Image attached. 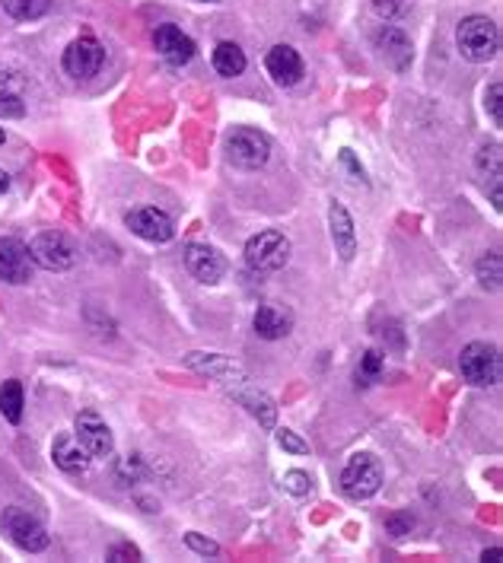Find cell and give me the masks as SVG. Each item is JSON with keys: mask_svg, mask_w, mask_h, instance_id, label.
Instances as JSON below:
<instances>
[{"mask_svg": "<svg viewBox=\"0 0 503 563\" xmlns=\"http://www.w3.org/2000/svg\"><path fill=\"white\" fill-rule=\"evenodd\" d=\"M455 45H459V55L472 64H484L497 55L500 48V32H497V22L488 16H465L455 29Z\"/></svg>", "mask_w": 503, "mask_h": 563, "instance_id": "cell-1", "label": "cell"}, {"mask_svg": "<svg viewBox=\"0 0 503 563\" xmlns=\"http://www.w3.org/2000/svg\"><path fill=\"white\" fill-rule=\"evenodd\" d=\"M245 261L259 274L280 271L290 261V239L278 230H261L259 236H252L245 242Z\"/></svg>", "mask_w": 503, "mask_h": 563, "instance_id": "cell-2", "label": "cell"}, {"mask_svg": "<svg viewBox=\"0 0 503 563\" xmlns=\"http://www.w3.org/2000/svg\"><path fill=\"white\" fill-rule=\"evenodd\" d=\"M459 369H462V375H465V383L481 385V389L484 385H497L503 375L500 350H497L494 344H484V341L469 344L459 356Z\"/></svg>", "mask_w": 503, "mask_h": 563, "instance_id": "cell-3", "label": "cell"}, {"mask_svg": "<svg viewBox=\"0 0 503 563\" xmlns=\"http://www.w3.org/2000/svg\"><path fill=\"white\" fill-rule=\"evenodd\" d=\"M226 156L239 169H261L271 160V140L255 128H236L226 137Z\"/></svg>", "mask_w": 503, "mask_h": 563, "instance_id": "cell-4", "label": "cell"}, {"mask_svg": "<svg viewBox=\"0 0 503 563\" xmlns=\"http://www.w3.org/2000/svg\"><path fill=\"white\" fill-rule=\"evenodd\" d=\"M29 258H32V265L45 268V271H70V268L77 265V249L70 245L67 236L49 230L39 233L29 242Z\"/></svg>", "mask_w": 503, "mask_h": 563, "instance_id": "cell-5", "label": "cell"}, {"mask_svg": "<svg viewBox=\"0 0 503 563\" xmlns=\"http://www.w3.org/2000/svg\"><path fill=\"white\" fill-rule=\"evenodd\" d=\"M379 487H383V468H379V462L366 453L350 455V462L341 471L344 494H348L350 500H370Z\"/></svg>", "mask_w": 503, "mask_h": 563, "instance_id": "cell-6", "label": "cell"}, {"mask_svg": "<svg viewBox=\"0 0 503 563\" xmlns=\"http://www.w3.org/2000/svg\"><path fill=\"white\" fill-rule=\"evenodd\" d=\"M0 525H4V532L10 535V541H13L16 548L29 550V554H39V550H45L51 544V538H49V532H45L42 522L35 519V515H29L26 509H20V506L4 509Z\"/></svg>", "mask_w": 503, "mask_h": 563, "instance_id": "cell-7", "label": "cell"}, {"mask_svg": "<svg viewBox=\"0 0 503 563\" xmlns=\"http://www.w3.org/2000/svg\"><path fill=\"white\" fill-rule=\"evenodd\" d=\"M102 64H105V51L93 35H80V39H74V42L64 48V57H61L64 74L74 80L96 77L99 70H102Z\"/></svg>", "mask_w": 503, "mask_h": 563, "instance_id": "cell-8", "label": "cell"}, {"mask_svg": "<svg viewBox=\"0 0 503 563\" xmlns=\"http://www.w3.org/2000/svg\"><path fill=\"white\" fill-rule=\"evenodd\" d=\"M74 436L80 439V445H84L93 459H105V455H112V449H115L112 430L105 427V420L99 418L96 410L77 414V420H74Z\"/></svg>", "mask_w": 503, "mask_h": 563, "instance_id": "cell-9", "label": "cell"}, {"mask_svg": "<svg viewBox=\"0 0 503 563\" xmlns=\"http://www.w3.org/2000/svg\"><path fill=\"white\" fill-rule=\"evenodd\" d=\"M128 230L134 233V236L147 239V242H169V239L175 236V223L172 216L166 214V210L160 207H137L131 210V214L125 216Z\"/></svg>", "mask_w": 503, "mask_h": 563, "instance_id": "cell-10", "label": "cell"}, {"mask_svg": "<svg viewBox=\"0 0 503 563\" xmlns=\"http://www.w3.org/2000/svg\"><path fill=\"white\" fill-rule=\"evenodd\" d=\"M154 48H156V55H160L166 64H172V67H185V64L195 57L198 45L191 42L189 35H185L179 26H172V22H163V26L154 29Z\"/></svg>", "mask_w": 503, "mask_h": 563, "instance_id": "cell-11", "label": "cell"}, {"mask_svg": "<svg viewBox=\"0 0 503 563\" xmlns=\"http://www.w3.org/2000/svg\"><path fill=\"white\" fill-rule=\"evenodd\" d=\"M0 280L4 284H29L32 280V258H29V245L13 236L0 239Z\"/></svg>", "mask_w": 503, "mask_h": 563, "instance_id": "cell-12", "label": "cell"}, {"mask_svg": "<svg viewBox=\"0 0 503 563\" xmlns=\"http://www.w3.org/2000/svg\"><path fill=\"white\" fill-rule=\"evenodd\" d=\"M185 366L198 369V373L210 375V379H217L226 391L236 389V385H243V383H249V375H245L243 369H239L236 363L224 354H198L195 350V354L185 356Z\"/></svg>", "mask_w": 503, "mask_h": 563, "instance_id": "cell-13", "label": "cell"}, {"mask_svg": "<svg viewBox=\"0 0 503 563\" xmlns=\"http://www.w3.org/2000/svg\"><path fill=\"white\" fill-rule=\"evenodd\" d=\"M185 268H189L191 277L201 280V284H217L226 274L224 255L204 242H191L189 249H185Z\"/></svg>", "mask_w": 503, "mask_h": 563, "instance_id": "cell-14", "label": "cell"}, {"mask_svg": "<svg viewBox=\"0 0 503 563\" xmlns=\"http://www.w3.org/2000/svg\"><path fill=\"white\" fill-rule=\"evenodd\" d=\"M265 67L278 86H296L303 80V74H306L300 51L290 48V45H274L265 55Z\"/></svg>", "mask_w": 503, "mask_h": 563, "instance_id": "cell-15", "label": "cell"}, {"mask_svg": "<svg viewBox=\"0 0 503 563\" xmlns=\"http://www.w3.org/2000/svg\"><path fill=\"white\" fill-rule=\"evenodd\" d=\"M376 48H379V55H383V61L389 64V67H395V70L411 67L414 48H411V39H408L402 29L385 26L383 32L376 35Z\"/></svg>", "mask_w": 503, "mask_h": 563, "instance_id": "cell-16", "label": "cell"}, {"mask_svg": "<svg viewBox=\"0 0 503 563\" xmlns=\"http://www.w3.org/2000/svg\"><path fill=\"white\" fill-rule=\"evenodd\" d=\"M329 230H331V242H335V251L341 255V261H350L357 255V233H354V220H350L348 207L338 201L329 204Z\"/></svg>", "mask_w": 503, "mask_h": 563, "instance_id": "cell-17", "label": "cell"}, {"mask_svg": "<svg viewBox=\"0 0 503 563\" xmlns=\"http://www.w3.org/2000/svg\"><path fill=\"white\" fill-rule=\"evenodd\" d=\"M51 459H55V465L67 474H77L90 465V453L80 445V439L74 436V433H57L55 443H51Z\"/></svg>", "mask_w": 503, "mask_h": 563, "instance_id": "cell-18", "label": "cell"}, {"mask_svg": "<svg viewBox=\"0 0 503 563\" xmlns=\"http://www.w3.org/2000/svg\"><path fill=\"white\" fill-rule=\"evenodd\" d=\"M290 328H294V315L287 312L284 306H278V303H265L255 312V331L265 341H280V338L290 334Z\"/></svg>", "mask_w": 503, "mask_h": 563, "instance_id": "cell-19", "label": "cell"}, {"mask_svg": "<svg viewBox=\"0 0 503 563\" xmlns=\"http://www.w3.org/2000/svg\"><path fill=\"white\" fill-rule=\"evenodd\" d=\"M230 395L236 398L243 408H249L252 418H259L261 427H274V418H278V408H274V401L265 395V391L252 389L249 383L236 385V389H230Z\"/></svg>", "mask_w": 503, "mask_h": 563, "instance_id": "cell-20", "label": "cell"}, {"mask_svg": "<svg viewBox=\"0 0 503 563\" xmlns=\"http://www.w3.org/2000/svg\"><path fill=\"white\" fill-rule=\"evenodd\" d=\"M214 70H217L220 77H226V80H233V77H239L245 70V51L239 48L236 42H220L217 48H214Z\"/></svg>", "mask_w": 503, "mask_h": 563, "instance_id": "cell-21", "label": "cell"}, {"mask_svg": "<svg viewBox=\"0 0 503 563\" xmlns=\"http://www.w3.org/2000/svg\"><path fill=\"white\" fill-rule=\"evenodd\" d=\"M0 7L10 20L16 22H32L42 20L45 13L51 10V0H0Z\"/></svg>", "mask_w": 503, "mask_h": 563, "instance_id": "cell-22", "label": "cell"}, {"mask_svg": "<svg viewBox=\"0 0 503 563\" xmlns=\"http://www.w3.org/2000/svg\"><path fill=\"white\" fill-rule=\"evenodd\" d=\"M0 414H4L7 424H20L22 420V383L7 379L0 385Z\"/></svg>", "mask_w": 503, "mask_h": 563, "instance_id": "cell-23", "label": "cell"}, {"mask_svg": "<svg viewBox=\"0 0 503 563\" xmlns=\"http://www.w3.org/2000/svg\"><path fill=\"white\" fill-rule=\"evenodd\" d=\"M478 280H481V286H490V290H500V280H503V274H500V255L497 251H488V255L478 261Z\"/></svg>", "mask_w": 503, "mask_h": 563, "instance_id": "cell-24", "label": "cell"}, {"mask_svg": "<svg viewBox=\"0 0 503 563\" xmlns=\"http://www.w3.org/2000/svg\"><path fill=\"white\" fill-rule=\"evenodd\" d=\"M383 366H385L383 354H379V350H366L364 360H360V369H357V379H364V385H370L373 379L383 373Z\"/></svg>", "mask_w": 503, "mask_h": 563, "instance_id": "cell-25", "label": "cell"}, {"mask_svg": "<svg viewBox=\"0 0 503 563\" xmlns=\"http://www.w3.org/2000/svg\"><path fill=\"white\" fill-rule=\"evenodd\" d=\"M500 144H490V146H481V150H478V169H481V172H488L490 169V179H500Z\"/></svg>", "mask_w": 503, "mask_h": 563, "instance_id": "cell-26", "label": "cell"}, {"mask_svg": "<svg viewBox=\"0 0 503 563\" xmlns=\"http://www.w3.org/2000/svg\"><path fill=\"white\" fill-rule=\"evenodd\" d=\"M26 115V105H22L20 92L0 90V119H22Z\"/></svg>", "mask_w": 503, "mask_h": 563, "instance_id": "cell-27", "label": "cell"}, {"mask_svg": "<svg viewBox=\"0 0 503 563\" xmlns=\"http://www.w3.org/2000/svg\"><path fill=\"white\" fill-rule=\"evenodd\" d=\"M284 490L294 497H306L313 490V480H309L306 471H287L284 474Z\"/></svg>", "mask_w": 503, "mask_h": 563, "instance_id": "cell-28", "label": "cell"}, {"mask_svg": "<svg viewBox=\"0 0 503 563\" xmlns=\"http://www.w3.org/2000/svg\"><path fill=\"white\" fill-rule=\"evenodd\" d=\"M278 445L280 449H287V453H294V455H309V443L306 439H300L294 430H278Z\"/></svg>", "mask_w": 503, "mask_h": 563, "instance_id": "cell-29", "label": "cell"}, {"mask_svg": "<svg viewBox=\"0 0 503 563\" xmlns=\"http://www.w3.org/2000/svg\"><path fill=\"white\" fill-rule=\"evenodd\" d=\"M500 92H503V86L500 84H490L488 86V92H484V109L490 111V121H494L497 128L503 125V109H500Z\"/></svg>", "mask_w": 503, "mask_h": 563, "instance_id": "cell-30", "label": "cell"}, {"mask_svg": "<svg viewBox=\"0 0 503 563\" xmlns=\"http://www.w3.org/2000/svg\"><path fill=\"white\" fill-rule=\"evenodd\" d=\"M373 10L383 20H395V16H402L408 10V0H373Z\"/></svg>", "mask_w": 503, "mask_h": 563, "instance_id": "cell-31", "label": "cell"}, {"mask_svg": "<svg viewBox=\"0 0 503 563\" xmlns=\"http://www.w3.org/2000/svg\"><path fill=\"white\" fill-rule=\"evenodd\" d=\"M185 544H189V548L195 550V554H201V557H217L220 554L217 544L210 541V538H201L198 532H189V535H185Z\"/></svg>", "mask_w": 503, "mask_h": 563, "instance_id": "cell-32", "label": "cell"}, {"mask_svg": "<svg viewBox=\"0 0 503 563\" xmlns=\"http://www.w3.org/2000/svg\"><path fill=\"white\" fill-rule=\"evenodd\" d=\"M109 560H140V550L134 544H115L109 550Z\"/></svg>", "mask_w": 503, "mask_h": 563, "instance_id": "cell-33", "label": "cell"}, {"mask_svg": "<svg viewBox=\"0 0 503 563\" xmlns=\"http://www.w3.org/2000/svg\"><path fill=\"white\" fill-rule=\"evenodd\" d=\"M7 191H10V172L0 169V195H7Z\"/></svg>", "mask_w": 503, "mask_h": 563, "instance_id": "cell-34", "label": "cell"}, {"mask_svg": "<svg viewBox=\"0 0 503 563\" xmlns=\"http://www.w3.org/2000/svg\"><path fill=\"white\" fill-rule=\"evenodd\" d=\"M500 557V548H490V550H484L481 554V560H497Z\"/></svg>", "mask_w": 503, "mask_h": 563, "instance_id": "cell-35", "label": "cell"}, {"mask_svg": "<svg viewBox=\"0 0 503 563\" xmlns=\"http://www.w3.org/2000/svg\"><path fill=\"white\" fill-rule=\"evenodd\" d=\"M7 144V134H4V128H0V146Z\"/></svg>", "mask_w": 503, "mask_h": 563, "instance_id": "cell-36", "label": "cell"}, {"mask_svg": "<svg viewBox=\"0 0 503 563\" xmlns=\"http://www.w3.org/2000/svg\"><path fill=\"white\" fill-rule=\"evenodd\" d=\"M204 4H217V0H204Z\"/></svg>", "mask_w": 503, "mask_h": 563, "instance_id": "cell-37", "label": "cell"}]
</instances>
